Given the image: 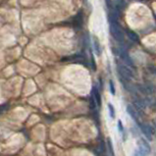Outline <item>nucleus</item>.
<instances>
[{"instance_id": "nucleus-1", "label": "nucleus", "mask_w": 156, "mask_h": 156, "mask_svg": "<svg viewBox=\"0 0 156 156\" xmlns=\"http://www.w3.org/2000/svg\"><path fill=\"white\" fill-rule=\"evenodd\" d=\"M109 31L111 34L112 38L116 40V41L122 43L124 41V32L122 31L116 16L114 14L109 15Z\"/></svg>"}, {"instance_id": "nucleus-2", "label": "nucleus", "mask_w": 156, "mask_h": 156, "mask_svg": "<svg viewBox=\"0 0 156 156\" xmlns=\"http://www.w3.org/2000/svg\"><path fill=\"white\" fill-rule=\"evenodd\" d=\"M118 73L120 74L122 78H124L126 81H129L134 78V73L128 66L126 65H118Z\"/></svg>"}, {"instance_id": "nucleus-3", "label": "nucleus", "mask_w": 156, "mask_h": 156, "mask_svg": "<svg viewBox=\"0 0 156 156\" xmlns=\"http://www.w3.org/2000/svg\"><path fill=\"white\" fill-rule=\"evenodd\" d=\"M92 45H93V51L95 53V55L100 56L102 54V50H103V49H102L101 43L96 35L92 36Z\"/></svg>"}, {"instance_id": "nucleus-4", "label": "nucleus", "mask_w": 156, "mask_h": 156, "mask_svg": "<svg viewBox=\"0 0 156 156\" xmlns=\"http://www.w3.org/2000/svg\"><path fill=\"white\" fill-rule=\"evenodd\" d=\"M106 1H107L106 3H107V5L109 7H110V3H111L112 6L116 7L119 10H123L127 5L126 0H106Z\"/></svg>"}, {"instance_id": "nucleus-5", "label": "nucleus", "mask_w": 156, "mask_h": 156, "mask_svg": "<svg viewBox=\"0 0 156 156\" xmlns=\"http://www.w3.org/2000/svg\"><path fill=\"white\" fill-rule=\"evenodd\" d=\"M118 55L125 61V62L127 63V65H130V66H132V65L134 64L132 58H131V57L129 56V54H128V52H127L126 50H124L123 48H119L118 49Z\"/></svg>"}, {"instance_id": "nucleus-6", "label": "nucleus", "mask_w": 156, "mask_h": 156, "mask_svg": "<svg viewBox=\"0 0 156 156\" xmlns=\"http://www.w3.org/2000/svg\"><path fill=\"white\" fill-rule=\"evenodd\" d=\"M138 148L143 150L144 152H146L148 154L150 152V146H149V143L147 142L144 138H139L138 141Z\"/></svg>"}, {"instance_id": "nucleus-7", "label": "nucleus", "mask_w": 156, "mask_h": 156, "mask_svg": "<svg viewBox=\"0 0 156 156\" xmlns=\"http://www.w3.org/2000/svg\"><path fill=\"white\" fill-rule=\"evenodd\" d=\"M141 130L142 134H144V137L148 139V141H151L152 139V134H151V127L147 124H142L141 125Z\"/></svg>"}, {"instance_id": "nucleus-8", "label": "nucleus", "mask_w": 156, "mask_h": 156, "mask_svg": "<svg viewBox=\"0 0 156 156\" xmlns=\"http://www.w3.org/2000/svg\"><path fill=\"white\" fill-rule=\"evenodd\" d=\"M127 113L130 115L131 118H132L133 120L138 121V112H137V110H135V108L134 107L133 105L129 104L128 106H127Z\"/></svg>"}, {"instance_id": "nucleus-9", "label": "nucleus", "mask_w": 156, "mask_h": 156, "mask_svg": "<svg viewBox=\"0 0 156 156\" xmlns=\"http://www.w3.org/2000/svg\"><path fill=\"white\" fill-rule=\"evenodd\" d=\"M92 97L96 102L97 107H100V106H101V95H100V93H99V91H98V89L96 88H92Z\"/></svg>"}, {"instance_id": "nucleus-10", "label": "nucleus", "mask_w": 156, "mask_h": 156, "mask_svg": "<svg viewBox=\"0 0 156 156\" xmlns=\"http://www.w3.org/2000/svg\"><path fill=\"white\" fill-rule=\"evenodd\" d=\"M126 34H127V35L129 36V38L131 40H133V41H138V35L135 34L134 31L130 30V28H127Z\"/></svg>"}, {"instance_id": "nucleus-11", "label": "nucleus", "mask_w": 156, "mask_h": 156, "mask_svg": "<svg viewBox=\"0 0 156 156\" xmlns=\"http://www.w3.org/2000/svg\"><path fill=\"white\" fill-rule=\"evenodd\" d=\"M107 148L109 150L110 156H115V151H114V148H113L112 141H111V138H107Z\"/></svg>"}, {"instance_id": "nucleus-12", "label": "nucleus", "mask_w": 156, "mask_h": 156, "mask_svg": "<svg viewBox=\"0 0 156 156\" xmlns=\"http://www.w3.org/2000/svg\"><path fill=\"white\" fill-rule=\"evenodd\" d=\"M108 111H109V115H110V117H111L112 119L115 118V108H114V106L111 104V103H109L108 104Z\"/></svg>"}, {"instance_id": "nucleus-13", "label": "nucleus", "mask_w": 156, "mask_h": 156, "mask_svg": "<svg viewBox=\"0 0 156 156\" xmlns=\"http://www.w3.org/2000/svg\"><path fill=\"white\" fill-rule=\"evenodd\" d=\"M109 88H110V92H111L112 95H115V93H116V88H115V84L112 80L109 81Z\"/></svg>"}, {"instance_id": "nucleus-14", "label": "nucleus", "mask_w": 156, "mask_h": 156, "mask_svg": "<svg viewBox=\"0 0 156 156\" xmlns=\"http://www.w3.org/2000/svg\"><path fill=\"white\" fill-rule=\"evenodd\" d=\"M134 156H147V153L144 152L143 150L138 148V149H135V151L134 152Z\"/></svg>"}, {"instance_id": "nucleus-15", "label": "nucleus", "mask_w": 156, "mask_h": 156, "mask_svg": "<svg viewBox=\"0 0 156 156\" xmlns=\"http://www.w3.org/2000/svg\"><path fill=\"white\" fill-rule=\"evenodd\" d=\"M118 130L120 131L121 133L124 132V126H123V123H122V121H120V120L118 121Z\"/></svg>"}, {"instance_id": "nucleus-16", "label": "nucleus", "mask_w": 156, "mask_h": 156, "mask_svg": "<svg viewBox=\"0 0 156 156\" xmlns=\"http://www.w3.org/2000/svg\"><path fill=\"white\" fill-rule=\"evenodd\" d=\"M155 122H156V118H155Z\"/></svg>"}]
</instances>
